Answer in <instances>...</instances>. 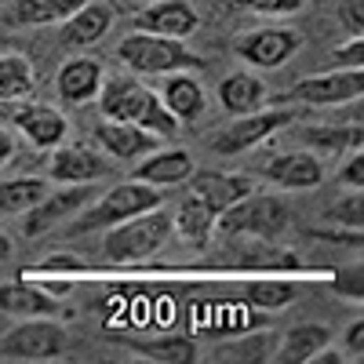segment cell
<instances>
[{
  "label": "cell",
  "instance_id": "cell-1",
  "mask_svg": "<svg viewBox=\"0 0 364 364\" xmlns=\"http://www.w3.org/2000/svg\"><path fill=\"white\" fill-rule=\"evenodd\" d=\"M99 109L106 120H120V124H135L154 132L157 139H171L178 132V120L168 113L161 95L154 87H146L135 77H109L99 87Z\"/></svg>",
  "mask_w": 364,
  "mask_h": 364
},
{
  "label": "cell",
  "instance_id": "cell-2",
  "mask_svg": "<svg viewBox=\"0 0 364 364\" xmlns=\"http://www.w3.org/2000/svg\"><path fill=\"white\" fill-rule=\"evenodd\" d=\"M117 58L124 63L132 73H178V70H200V58L171 37H157V33H142L135 29L132 37H124L117 44Z\"/></svg>",
  "mask_w": 364,
  "mask_h": 364
},
{
  "label": "cell",
  "instance_id": "cell-3",
  "mask_svg": "<svg viewBox=\"0 0 364 364\" xmlns=\"http://www.w3.org/2000/svg\"><path fill=\"white\" fill-rule=\"evenodd\" d=\"M171 233V215L161 208H149L135 219H124L117 223L109 233H106V255L113 262H139L146 255H154Z\"/></svg>",
  "mask_w": 364,
  "mask_h": 364
},
{
  "label": "cell",
  "instance_id": "cell-4",
  "mask_svg": "<svg viewBox=\"0 0 364 364\" xmlns=\"http://www.w3.org/2000/svg\"><path fill=\"white\" fill-rule=\"evenodd\" d=\"M215 223H219L223 233H248V237H259V240H273L288 226V208H284L281 197L252 190L248 197H240L237 204H230Z\"/></svg>",
  "mask_w": 364,
  "mask_h": 364
},
{
  "label": "cell",
  "instance_id": "cell-5",
  "mask_svg": "<svg viewBox=\"0 0 364 364\" xmlns=\"http://www.w3.org/2000/svg\"><path fill=\"white\" fill-rule=\"evenodd\" d=\"M149 208H161V186H149V182H120V186H113L109 193L99 197V204H91L77 230H99V226H117V223H124V219H135L142 215V211Z\"/></svg>",
  "mask_w": 364,
  "mask_h": 364
},
{
  "label": "cell",
  "instance_id": "cell-6",
  "mask_svg": "<svg viewBox=\"0 0 364 364\" xmlns=\"http://www.w3.org/2000/svg\"><path fill=\"white\" fill-rule=\"evenodd\" d=\"M63 353H66L63 324L44 317H26L0 339V357H11V360H55Z\"/></svg>",
  "mask_w": 364,
  "mask_h": 364
},
{
  "label": "cell",
  "instance_id": "cell-7",
  "mask_svg": "<svg viewBox=\"0 0 364 364\" xmlns=\"http://www.w3.org/2000/svg\"><path fill=\"white\" fill-rule=\"evenodd\" d=\"M291 109H255V113H240L230 128H223L215 135V142H211V149L223 157H237L245 154V149H255L262 146L273 132H281L291 124Z\"/></svg>",
  "mask_w": 364,
  "mask_h": 364
},
{
  "label": "cell",
  "instance_id": "cell-8",
  "mask_svg": "<svg viewBox=\"0 0 364 364\" xmlns=\"http://www.w3.org/2000/svg\"><path fill=\"white\" fill-rule=\"evenodd\" d=\"M302 37L295 29H284V26H266V29H252V33H240L233 41V51L245 58L248 66L255 70H273L288 63V58L299 51Z\"/></svg>",
  "mask_w": 364,
  "mask_h": 364
},
{
  "label": "cell",
  "instance_id": "cell-9",
  "mask_svg": "<svg viewBox=\"0 0 364 364\" xmlns=\"http://www.w3.org/2000/svg\"><path fill=\"white\" fill-rule=\"evenodd\" d=\"M364 91V70H331L321 77H306L288 91V102H306V106H336L353 102Z\"/></svg>",
  "mask_w": 364,
  "mask_h": 364
},
{
  "label": "cell",
  "instance_id": "cell-10",
  "mask_svg": "<svg viewBox=\"0 0 364 364\" xmlns=\"http://www.w3.org/2000/svg\"><path fill=\"white\" fill-rule=\"evenodd\" d=\"M91 200V182H70L66 190L41 197L33 208L26 211V237H41L44 230H51L55 223H63L66 215L80 211Z\"/></svg>",
  "mask_w": 364,
  "mask_h": 364
},
{
  "label": "cell",
  "instance_id": "cell-11",
  "mask_svg": "<svg viewBox=\"0 0 364 364\" xmlns=\"http://www.w3.org/2000/svg\"><path fill=\"white\" fill-rule=\"evenodd\" d=\"M135 26L142 29V33L186 41L190 33H197L200 15L193 11V4H186V0H157V4H149V8L135 18Z\"/></svg>",
  "mask_w": 364,
  "mask_h": 364
},
{
  "label": "cell",
  "instance_id": "cell-12",
  "mask_svg": "<svg viewBox=\"0 0 364 364\" xmlns=\"http://www.w3.org/2000/svg\"><path fill=\"white\" fill-rule=\"evenodd\" d=\"M262 175L281 190H314L324 182V164L314 154H302V149H291V154H277L269 157Z\"/></svg>",
  "mask_w": 364,
  "mask_h": 364
},
{
  "label": "cell",
  "instance_id": "cell-13",
  "mask_svg": "<svg viewBox=\"0 0 364 364\" xmlns=\"http://www.w3.org/2000/svg\"><path fill=\"white\" fill-rule=\"evenodd\" d=\"M252 190H255V182L248 175H226V171H197V175H190V193L200 197L215 215H223L230 204L248 197Z\"/></svg>",
  "mask_w": 364,
  "mask_h": 364
},
{
  "label": "cell",
  "instance_id": "cell-14",
  "mask_svg": "<svg viewBox=\"0 0 364 364\" xmlns=\"http://www.w3.org/2000/svg\"><path fill=\"white\" fill-rule=\"evenodd\" d=\"M15 124L22 128V135L33 142L37 149H55L63 146L66 132H70V120L58 113L55 106H44V102H26L15 109Z\"/></svg>",
  "mask_w": 364,
  "mask_h": 364
},
{
  "label": "cell",
  "instance_id": "cell-15",
  "mask_svg": "<svg viewBox=\"0 0 364 364\" xmlns=\"http://www.w3.org/2000/svg\"><path fill=\"white\" fill-rule=\"evenodd\" d=\"M113 26V8L99 0H84V4L63 22V44L66 48H87L109 33Z\"/></svg>",
  "mask_w": 364,
  "mask_h": 364
},
{
  "label": "cell",
  "instance_id": "cell-16",
  "mask_svg": "<svg viewBox=\"0 0 364 364\" xmlns=\"http://www.w3.org/2000/svg\"><path fill=\"white\" fill-rule=\"evenodd\" d=\"M102 66L95 63V58H70V63L58 70V95H63V102L70 106H80V102H91L99 95V87H102Z\"/></svg>",
  "mask_w": 364,
  "mask_h": 364
},
{
  "label": "cell",
  "instance_id": "cell-17",
  "mask_svg": "<svg viewBox=\"0 0 364 364\" xmlns=\"http://www.w3.org/2000/svg\"><path fill=\"white\" fill-rule=\"evenodd\" d=\"M95 139L120 161H135V157H146V154L157 149V135L154 132L135 128V124H120V120H102V124L95 128Z\"/></svg>",
  "mask_w": 364,
  "mask_h": 364
},
{
  "label": "cell",
  "instance_id": "cell-18",
  "mask_svg": "<svg viewBox=\"0 0 364 364\" xmlns=\"http://www.w3.org/2000/svg\"><path fill=\"white\" fill-rule=\"evenodd\" d=\"M161 102L168 106V113L178 120V124H193V120L204 113V87L197 77L190 73H168L164 87H161Z\"/></svg>",
  "mask_w": 364,
  "mask_h": 364
},
{
  "label": "cell",
  "instance_id": "cell-19",
  "mask_svg": "<svg viewBox=\"0 0 364 364\" xmlns=\"http://www.w3.org/2000/svg\"><path fill=\"white\" fill-rule=\"evenodd\" d=\"M106 175V161L99 154H91L87 146H55V157H51V178L55 182H95Z\"/></svg>",
  "mask_w": 364,
  "mask_h": 364
},
{
  "label": "cell",
  "instance_id": "cell-20",
  "mask_svg": "<svg viewBox=\"0 0 364 364\" xmlns=\"http://www.w3.org/2000/svg\"><path fill=\"white\" fill-rule=\"evenodd\" d=\"M193 157L186 149H161V154H149L132 178L149 182V186H175V182H186L193 175Z\"/></svg>",
  "mask_w": 364,
  "mask_h": 364
},
{
  "label": "cell",
  "instance_id": "cell-21",
  "mask_svg": "<svg viewBox=\"0 0 364 364\" xmlns=\"http://www.w3.org/2000/svg\"><path fill=\"white\" fill-rule=\"evenodd\" d=\"M328 343H331V331L324 324H295L291 331H284V343H281L277 353H273V360H281V364H310Z\"/></svg>",
  "mask_w": 364,
  "mask_h": 364
},
{
  "label": "cell",
  "instance_id": "cell-22",
  "mask_svg": "<svg viewBox=\"0 0 364 364\" xmlns=\"http://www.w3.org/2000/svg\"><path fill=\"white\" fill-rule=\"evenodd\" d=\"M215 211H211L200 197H193V193H186V200L178 204V211L171 215V230H178V237L186 240V245H193V248H204L208 245V237H211V230H215Z\"/></svg>",
  "mask_w": 364,
  "mask_h": 364
},
{
  "label": "cell",
  "instance_id": "cell-23",
  "mask_svg": "<svg viewBox=\"0 0 364 364\" xmlns=\"http://www.w3.org/2000/svg\"><path fill=\"white\" fill-rule=\"evenodd\" d=\"M219 99H223V106L230 109V113H255V109H262V102H266V87H262V80L255 77V73H230L223 84H219Z\"/></svg>",
  "mask_w": 364,
  "mask_h": 364
},
{
  "label": "cell",
  "instance_id": "cell-24",
  "mask_svg": "<svg viewBox=\"0 0 364 364\" xmlns=\"http://www.w3.org/2000/svg\"><path fill=\"white\" fill-rule=\"evenodd\" d=\"M0 310L11 317H48L55 314V299L33 284H0Z\"/></svg>",
  "mask_w": 364,
  "mask_h": 364
},
{
  "label": "cell",
  "instance_id": "cell-25",
  "mask_svg": "<svg viewBox=\"0 0 364 364\" xmlns=\"http://www.w3.org/2000/svg\"><path fill=\"white\" fill-rule=\"evenodd\" d=\"M48 193H51V186H48L44 178H11V182H0V215H18V211H29Z\"/></svg>",
  "mask_w": 364,
  "mask_h": 364
},
{
  "label": "cell",
  "instance_id": "cell-26",
  "mask_svg": "<svg viewBox=\"0 0 364 364\" xmlns=\"http://www.w3.org/2000/svg\"><path fill=\"white\" fill-rule=\"evenodd\" d=\"M33 91V66L26 55H0V102L26 99Z\"/></svg>",
  "mask_w": 364,
  "mask_h": 364
},
{
  "label": "cell",
  "instance_id": "cell-27",
  "mask_svg": "<svg viewBox=\"0 0 364 364\" xmlns=\"http://www.w3.org/2000/svg\"><path fill=\"white\" fill-rule=\"evenodd\" d=\"M84 0H18L15 18L22 26H48V22H66Z\"/></svg>",
  "mask_w": 364,
  "mask_h": 364
},
{
  "label": "cell",
  "instance_id": "cell-28",
  "mask_svg": "<svg viewBox=\"0 0 364 364\" xmlns=\"http://www.w3.org/2000/svg\"><path fill=\"white\" fill-rule=\"evenodd\" d=\"M139 353L154 357V360H168V364H190L197 360V343L190 339H154V343H135Z\"/></svg>",
  "mask_w": 364,
  "mask_h": 364
},
{
  "label": "cell",
  "instance_id": "cell-29",
  "mask_svg": "<svg viewBox=\"0 0 364 364\" xmlns=\"http://www.w3.org/2000/svg\"><path fill=\"white\" fill-rule=\"evenodd\" d=\"M248 302H255V306L262 310H277V306H288V302L295 299V284H281V281H255L245 288Z\"/></svg>",
  "mask_w": 364,
  "mask_h": 364
},
{
  "label": "cell",
  "instance_id": "cell-30",
  "mask_svg": "<svg viewBox=\"0 0 364 364\" xmlns=\"http://www.w3.org/2000/svg\"><path fill=\"white\" fill-rule=\"evenodd\" d=\"M306 142L324 146V149H346V146L360 149V128L357 124L353 128H310L306 132Z\"/></svg>",
  "mask_w": 364,
  "mask_h": 364
},
{
  "label": "cell",
  "instance_id": "cell-31",
  "mask_svg": "<svg viewBox=\"0 0 364 364\" xmlns=\"http://www.w3.org/2000/svg\"><path fill=\"white\" fill-rule=\"evenodd\" d=\"M328 219L331 223H343V226H350V230L360 233V226H364V197H360V190H353L350 197H343L336 208L328 211Z\"/></svg>",
  "mask_w": 364,
  "mask_h": 364
},
{
  "label": "cell",
  "instance_id": "cell-32",
  "mask_svg": "<svg viewBox=\"0 0 364 364\" xmlns=\"http://www.w3.org/2000/svg\"><path fill=\"white\" fill-rule=\"evenodd\" d=\"M233 4L259 15H295L302 8V0H233Z\"/></svg>",
  "mask_w": 364,
  "mask_h": 364
},
{
  "label": "cell",
  "instance_id": "cell-33",
  "mask_svg": "<svg viewBox=\"0 0 364 364\" xmlns=\"http://www.w3.org/2000/svg\"><path fill=\"white\" fill-rule=\"evenodd\" d=\"M336 288L339 295H346V299H364V269L360 266H350V269H339L336 273Z\"/></svg>",
  "mask_w": 364,
  "mask_h": 364
},
{
  "label": "cell",
  "instance_id": "cell-34",
  "mask_svg": "<svg viewBox=\"0 0 364 364\" xmlns=\"http://www.w3.org/2000/svg\"><path fill=\"white\" fill-rule=\"evenodd\" d=\"M336 70H364V37L336 48Z\"/></svg>",
  "mask_w": 364,
  "mask_h": 364
},
{
  "label": "cell",
  "instance_id": "cell-35",
  "mask_svg": "<svg viewBox=\"0 0 364 364\" xmlns=\"http://www.w3.org/2000/svg\"><path fill=\"white\" fill-rule=\"evenodd\" d=\"M339 18L353 37H364V0H343L339 4Z\"/></svg>",
  "mask_w": 364,
  "mask_h": 364
},
{
  "label": "cell",
  "instance_id": "cell-36",
  "mask_svg": "<svg viewBox=\"0 0 364 364\" xmlns=\"http://www.w3.org/2000/svg\"><path fill=\"white\" fill-rule=\"evenodd\" d=\"M339 182H346V186H353V190H364V157H360V154H353V157L343 164Z\"/></svg>",
  "mask_w": 364,
  "mask_h": 364
},
{
  "label": "cell",
  "instance_id": "cell-37",
  "mask_svg": "<svg viewBox=\"0 0 364 364\" xmlns=\"http://www.w3.org/2000/svg\"><path fill=\"white\" fill-rule=\"evenodd\" d=\"M346 357L350 360H364V321H353L350 328H346Z\"/></svg>",
  "mask_w": 364,
  "mask_h": 364
},
{
  "label": "cell",
  "instance_id": "cell-38",
  "mask_svg": "<svg viewBox=\"0 0 364 364\" xmlns=\"http://www.w3.org/2000/svg\"><path fill=\"white\" fill-rule=\"evenodd\" d=\"M11 157H15V139H11L4 128H0V168H4Z\"/></svg>",
  "mask_w": 364,
  "mask_h": 364
},
{
  "label": "cell",
  "instance_id": "cell-39",
  "mask_svg": "<svg viewBox=\"0 0 364 364\" xmlns=\"http://www.w3.org/2000/svg\"><path fill=\"white\" fill-rule=\"evenodd\" d=\"M11 255V240H8V233H0V262H4Z\"/></svg>",
  "mask_w": 364,
  "mask_h": 364
}]
</instances>
